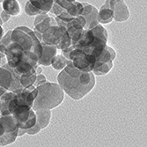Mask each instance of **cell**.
I'll return each mask as SVG.
<instances>
[{"label": "cell", "mask_w": 147, "mask_h": 147, "mask_svg": "<svg viewBox=\"0 0 147 147\" xmlns=\"http://www.w3.org/2000/svg\"><path fill=\"white\" fill-rule=\"evenodd\" d=\"M24 134H26V129L19 128L18 129V137H22Z\"/></svg>", "instance_id": "30"}, {"label": "cell", "mask_w": 147, "mask_h": 147, "mask_svg": "<svg viewBox=\"0 0 147 147\" xmlns=\"http://www.w3.org/2000/svg\"><path fill=\"white\" fill-rule=\"evenodd\" d=\"M107 41L97 36L92 29H84L81 37L73 47L80 49L97 59L107 46Z\"/></svg>", "instance_id": "4"}, {"label": "cell", "mask_w": 147, "mask_h": 147, "mask_svg": "<svg viewBox=\"0 0 147 147\" xmlns=\"http://www.w3.org/2000/svg\"><path fill=\"white\" fill-rule=\"evenodd\" d=\"M25 11L26 13L28 14V16H37V15H41L40 14V12L30 4L29 1H28L26 3V5H25Z\"/></svg>", "instance_id": "26"}, {"label": "cell", "mask_w": 147, "mask_h": 147, "mask_svg": "<svg viewBox=\"0 0 147 147\" xmlns=\"http://www.w3.org/2000/svg\"><path fill=\"white\" fill-rule=\"evenodd\" d=\"M3 9L11 16H17L20 12V5L17 0H4Z\"/></svg>", "instance_id": "18"}, {"label": "cell", "mask_w": 147, "mask_h": 147, "mask_svg": "<svg viewBox=\"0 0 147 147\" xmlns=\"http://www.w3.org/2000/svg\"><path fill=\"white\" fill-rule=\"evenodd\" d=\"M4 133H5V129H4L3 126L1 125V123H0V136H1V135H3Z\"/></svg>", "instance_id": "33"}, {"label": "cell", "mask_w": 147, "mask_h": 147, "mask_svg": "<svg viewBox=\"0 0 147 147\" xmlns=\"http://www.w3.org/2000/svg\"><path fill=\"white\" fill-rule=\"evenodd\" d=\"M3 34H4V30H3V28H2V26H0V40L2 39Z\"/></svg>", "instance_id": "34"}, {"label": "cell", "mask_w": 147, "mask_h": 147, "mask_svg": "<svg viewBox=\"0 0 147 147\" xmlns=\"http://www.w3.org/2000/svg\"><path fill=\"white\" fill-rule=\"evenodd\" d=\"M67 1H69V2H74V1H76V0H67Z\"/></svg>", "instance_id": "36"}, {"label": "cell", "mask_w": 147, "mask_h": 147, "mask_svg": "<svg viewBox=\"0 0 147 147\" xmlns=\"http://www.w3.org/2000/svg\"><path fill=\"white\" fill-rule=\"evenodd\" d=\"M37 96L34 101L32 109H53L58 107L64 99V92L59 84L46 82L36 86Z\"/></svg>", "instance_id": "3"}, {"label": "cell", "mask_w": 147, "mask_h": 147, "mask_svg": "<svg viewBox=\"0 0 147 147\" xmlns=\"http://www.w3.org/2000/svg\"><path fill=\"white\" fill-rule=\"evenodd\" d=\"M46 82H47V78H46V77H45L42 73H41V74L36 75V79H35V82H34V86L36 87V86H40V85H42V84H44V83H46Z\"/></svg>", "instance_id": "28"}, {"label": "cell", "mask_w": 147, "mask_h": 147, "mask_svg": "<svg viewBox=\"0 0 147 147\" xmlns=\"http://www.w3.org/2000/svg\"><path fill=\"white\" fill-rule=\"evenodd\" d=\"M11 84V72L4 68L3 66H0V97L7 91Z\"/></svg>", "instance_id": "13"}, {"label": "cell", "mask_w": 147, "mask_h": 147, "mask_svg": "<svg viewBox=\"0 0 147 147\" xmlns=\"http://www.w3.org/2000/svg\"><path fill=\"white\" fill-rule=\"evenodd\" d=\"M2 24H3V21L1 20V17H0V26H2Z\"/></svg>", "instance_id": "35"}, {"label": "cell", "mask_w": 147, "mask_h": 147, "mask_svg": "<svg viewBox=\"0 0 147 147\" xmlns=\"http://www.w3.org/2000/svg\"><path fill=\"white\" fill-rule=\"evenodd\" d=\"M16 73V72H15ZM36 79V73L28 74V75H19V81L21 87H28L33 86Z\"/></svg>", "instance_id": "24"}, {"label": "cell", "mask_w": 147, "mask_h": 147, "mask_svg": "<svg viewBox=\"0 0 147 147\" xmlns=\"http://www.w3.org/2000/svg\"><path fill=\"white\" fill-rule=\"evenodd\" d=\"M70 60H68L67 58H65L63 55H56L51 60V63L50 65L52 66L55 70L57 71H62L66 65L68 64Z\"/></svg>", "instance_id": "21"}, {"label": "cell", "mask_w": 147, "mask_h": 147, "mask_svg": "<svg viewBox=\"0 0 147 147\" xmlns=\"http://www.w3.org/2000/svg\"><path fill=\"white\" fill-rule=\"evenodd\" d=\"M114 11V20L116 22H123L129 17V11L124 0H106L104 4Z\"/></svg>", "instance_id": "9"}, {"label": "cell", "mask_w": 147, "mask_h": 147, "mask_svg": "<svg viewBox=\"0 0 147 147\" xmlns=\"http://www.w3.org/2000/svg\"><path fill=\"white\" fill-rule=\"evenodd\" d=\"M114 20V11L104 5L98 11V22L100 24H109Z\"/></svg>", "instance_id": "17"}, {"label": "cell", "mask_w": 147, "mask_h": 147, "mask_svg": "<svg viewBox=\"0 0 147 147\" xmlns=\"http://www.w3.org/2000/svg\"><path fill=\"white\" fill-rule=\"evenodd\" d=\"M8 109L10 114L12 115L17 120L19 128L26 129L28 128H31L36 123L35 111L31 107L26 105H17L12 101L11 99L9 103Z\"/></svg>", "instance_id": "7"}, {"label": "cell", "mask_w": 147, "mask_h": 147, "mask_svg": "<svg viewBox=\"0 0 147 147\" xmlns=\"http://www.w3.org/2000/svg\"><path fill=\"white\" fill-rule=\"evenodd\" d=\"M35 72H36V75L42 73V68L40 65H38V67H37V68H36V70H35Z\"/></svg>", "instance_id": "31"}, {"label": "cell", "mask_w": 147, "mask_h": 147, "mask_svg": "<svg viewBox=\"0 0 147 147\" xmlns=\"http://www.w3.org/2000/svg\"><path fill=\"white\" fill-rule=\"evenodd\" d=\"M42 42L60 50L71 46V40L65 28L58 24L51 26L42 34Z\"/></svg>", "instance_id": "5"}, {"label": "cell", "mask_w": 147, "mask_h": 147, "mask_svg": "<svg viewBox=\"0 0 147 147\" xmlns=\"http://www.w3.org/2000/svg\"><path fill=\"white\" fill-rule=\"evenodd\" d=\"M18 138V129L11 132H5L3 135L0 136V146L8 145L13 143Z\"/></svg>", "instance_id": "22"}, {"label": "cell", "mask_w": 147, "mask_h": 147, "mask_svg": "<svg viewBox=\"0 0 147 147\" xmlns=\"http://www.w3.org/2000/svg\"><path fill=\"white\" fill-rule=\"evenodd\" d=\"M30 4L40 12V14H47L54 3V0H28Z\"/></svg>", "instance_id": "16"}, {"label": "cell", "mask_w": 147, "mask_h": 147, "mask_svg": "<svg viewBox=\"0 0 147 147\" xmlns=\"http://www.w3.org/2000/svg\"><path fill=\"white\" fill-rule=\"evenodd\" d=\"M0 123L3 126L5 132L14 131L19 129V124H18L17 120L12 115H1V117H0Z\"/></svg>", "instance_id": "14"}, {"label": "cell", "mask_w": 147, "mask_h": 147, "mask_svg": "<svg viewBox=\"0 0 147 147\" xmlns=\"http://www.w3.org/2000/svg\"><path fill=\"white\" fill-rule=\"evenodd\" d=\"M66 11L72 17L79 16V15H81V13L83 11V5L82 3H79L77 1L71 2L70 5L68 6L67 10H66Z\"/></svg>", "instance_id": "23"}, {"label": "cell", "mask_w": 147, "mask_h": 147, "mask_svg": "<svg viewBox=\"0 0 147 147\" xmlns=\"http://www.w3.org/2000/svg\"><path fill=\"white\" fill-rule=\"evenodd\" d=\"M0 52L7 64L18 75L36 73L38 61L42 54V42L28 26H18L0 40Z\"/></svg>", "instance_id": "1"}, {"label": "cell", "mask_w": 147, "mask_h": 147, "mask_svg": "<svg viewBox=\"0 0 147 147\" xmlns=\"http://www.w3.org/2000/svg\"><path fill=\"white\" fill-rule=\"evenodd\" d=\"M0 17H1V20H2L3 23H4V22H7V21L11 19V15L8 14V13L5 12V11H3L1 12V14H0Z\"/></svg>", "instance_id": "29"}, {"label": "cell", "mask_w": 147, "mask_h": 147, "mask_svg": "<svg viewBox=\"0 0 147 147\" xmlns=\"http://www.w3.org/2000/svg\"><path fill=\"white\" fill-rule=\"evenodd\" d=\"M42 54L41 58L38 61V64L43 66H49L52 58L57 54V49L55 47L47 45L43 42H42Z\"/></svg>", "instance_id": "12"}, {"label": "cell", "mask_w": 147, "mask_h": 147, "mask_svg": "<svg viewBox=\"0 0 147 147\" xmlns=\"http://www.w3.org/2000/svg\"><path fill=\"white\" fill-rule=\"evenodd\" d=\"M54 1H55V0H54Z\"/></svg>", "instance_id": "38"}, {"label": "cell", "mask_w": 147, "mask_h": 147, "mask_svg": "<svg viewBox=\"0 0 147 147\" xmlns=\"http://www.w3.org/2000/svg\"><path fill=\"white\" fill-rule=\"evenodd\" d=\"M14 92V97L12 101L17 105H26L28 107H33L34 101L37 96V89L33 85L28 87H23L21 89H17Z\"/></svg>", "instance_id": "8"}, {"label": "cell", "mask_w": 147, "mask_h": 147, "mask_svg": "<svg viewBox=\"0 0 147 147\" xmlns=\"http://www.w3.org/2000/svg\"><path fill=\"white\" fill-rule=\"evenodd\" d=\"M112 68H113V61H109L107 63L95 62L92 72L97 76H103L108 74Z\"/></svg>", "instance_id": "19"}, {"label": "cell", "mask_w": 147, "mask_h": 147, "mask_svg": "<svg viewBox=\"0 0 147 147\" xmlns=\"http://www.w3.org/2000/svg\"><path fill=\"white\" fill-rule=\"evenodd\" d=\"M36 123L41 127V129H45L49 126L51 118V112L49 109H39L35 110Z\"/></svg>", "instance_id": "15"}, {"label": "cell", "mask_w": 147, "mask_h": 147, "mask_svg": "<svg viewBox=\"0 0 147 147\" xmlns=\"http://www.w3.org/2000/svg\"><path fill=\"white\" fill-rule=\"evenodd\" d=\"M71 3V2H69L67 0H55L49 11H51L56 16H58L62 12L66 11Z\"/></svg>", "instance_id": "20"}, {"label": "cell", "mask_w": 147, "mask_h": 147, "mask_svg": "<svg viewBox=\"0 0 147 147\" xmlns=\"http://www.w3.org/2000/svg\"><path fill=\"white\" fill-rule=\"evenodd\" d=\"M91 29L97 36L102 38L103 40H105V41L108 42V33H107V30L103 28L100 24H98L97 26H94V28H92Z\"/></svg>", "instance_id": "25"}, {"label": "cell", "mask_w": 147, "mask_h": 147, "mask_svg": "<svg viewBox=\"0 0 147 147\" xmlns=\"http://www.w3.org/2000/svg\"><path fill=\"white\" fill-rule=\"evenodd\" d=\"M57 81L63 92L74 100L84 98L95 86L94 74L79 71L71 60L58 74Z\"/></svg>", "instance_id": "2"}, {"label": "cell", "mask_w": 147, "mask_h": 147, "mask_svg": "<svg viewBox=\"0 0 147 147\" xmlns=\"http://www.w3.org/2000/svg\"><path fill=\"white\" fill-rule=\"evenodd\" d=\"M3 1H4V0H0V3H2Z\"/></svg>", "instance_id": "37"}, {"label": "cell", "mask_w": 147, "mask_h": 147, "mask_svg": "<svg viewBox=\"0 0 147 147\" xmlns=\"http://www.w3.org/2000/svg\"><path fill=\"white\" fill-rule=\"evenodd\" d=\"M83 5V11L81 13V16L86 20V26L85 29H91L94 28L95 26L99 24L98 22V10L93 5L82 3Z\"/></svg>", "instance_id": "10"}, {"label": "cell", "mask_w": 147, "mask_h": 147, "mask_svg": "<svg viewBox=\"0 0 147 147\" xmlns=\"http://www.w3.org/2000/svg\"><path fill=\"white\" fill-rule=\"evenodd\" d=\"M57 25L54 18L49 17L46 14L37 15L34 20V30L39 34H42L51 26Z\"/></svg>", "instance_id": "11"}, {"label": "cell", "mask_w": 147, "mask_h": 147, "mask_svg": "<svg viewBox=\"0 0 147 147\" xmlns=\"http://www.w3.org/2000/svg\"><path fill=\"white\" fill-rule=\"evenodd\" d=\"M62 51L63 56L68 60H71L74 67L79 71L85 72H90L92 71L96 62L94 57L87 54L80 49L73 47L72 45Z\"/></svg>", "instance_id": "6"}, {"label": "cell", "mask_w": 147, "mask_h": 147, "mask_svg": "<svg viewBox=\"0 0 147 147\" xmlns=\"http://www.w3.org/2000/svg\"><path fill=\"white\" fill-rule=\"evenodd\" d=\"M4 59H5V55H4V54H2V53L0 52V66L3 65L2 63H3V60H4Z\"/></svg>", "instance_id": "32"}, {"label": "cell", "mask_w": 147, "mask_h": 147, "mask_svg": "<svg viewBox=\"0 0 147 147\" xmlns=\"http://www.w3.org/2000/svg\"><path fill=\"white\" fill-rule=\"evenodd\" d=\"M41 127L39 126V124L36 123L34 126H32L31 128H28L26 129V133H28L29 135H35V134H38V133L41 131Z\"/></svg>", "instance_id": "27"}]
</instances>
